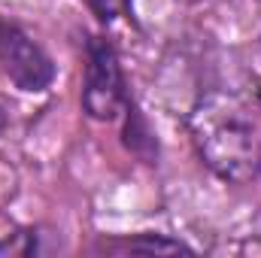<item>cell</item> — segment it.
I'll use <instances>...</instances> for the list:
<instances>
[{"label": "cell", "instance_id": "cell-2", "mask_svg": "<svg viewBox=\"0 0 261 258\" xmlns=\"http://www.w3.org/2000/svg\"><path fill=\"white\" fill-rule=\"evenodd\" d=\"M128 85L119 64L116 46L91 34L85 40V67H82V110L94 122H116L128 107Z\"/></svg>", "mask_w": 261, "mask_h": 258}, {"label": "cell", "instance_id": "cell-3", "mask_svg": "<svg viewBox=\"0 0 261 258\" xmlns=\"http://www.w3.org/2000/svg\"><path fill=\"white\" fill-rule=\"evenodd\" d=\"M0 70L3 76L28 94H40L55 82V64L40 43L15 21L0 15Z\"/></svg>", "mask_w": 261, "mask_h": 258}, {"label": "cell", "instance_id": "cell-6", "mask_svg": "<svg viewBox=\"0 0 261 258\" xmlns=\"http://www.w3.org/2000/svg\"><path fill=\"white\" fill-rule=\"evenodd\" d=\"M88 3H91V9L97 12V18H100V21L116 18V12L122 9V0H88Z\"/></svg>", "mask_w": 261, "mask_h": 258}, {"label": "cell", "instance_id": "cell-4", "mask_svg": "<svg viewBox=\"0 0 261 258\" xmlns=\"http://www.w3.org/2000/svg\"><path fill=\"white\" fill-rule=\"evenodd\" d=\"M100 252H113V255H134V252H146V255H176V252H186V255H195V249L182 240H173L167 234H152V231H143V234H134V237H113V240H103L97 243Z\"/></svg>", "mask_w": 261, "mask_h": 258}, {"label": "cell", "instance_id": "cell-7", "mask_svg": "<svg viewBox=\"0 0 261 258\" xmlns=\"http://www.w3.org/2000/svg\"><path fill=\"white\" fill-rule=\"evenodd\" d=\"M3 128H6V116H3V110H0V134H3Z\"/></svg>", "mask_w": 261, "mask_h": 258}, {"label": "cell", "instance_id": "cell-5", "mask_svg": "<svg viewBox=\"0 0 261 258\" xmlns=\"http://www.w3.org/2000/svg\"><path fill=\"white\" fill-rule=\"evenodd\" d=\"M122 140H125V146H128L137 158H143L146 164H155V158H158V140H155L152 128L146 125V119L140 116V110L134 107V100H128V107H125Z\"/></svg>", "mask_w": 261, "mask_h": 258}, {"label": "cell", "instance_id": "cell-1", "mask_svg": "<svg viewBox=\"0 0 261 258\" xmlns=\"http://www.w3.org/2000/svg\"><path fill=\"white\" fill-rule=\"evenodd\" d=\"M189 134L222 183H252L261 173V79L203 91L189 113Z\"/></svg>", "mask_w": 261, "mask_h": 258}]
</instances>
